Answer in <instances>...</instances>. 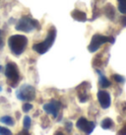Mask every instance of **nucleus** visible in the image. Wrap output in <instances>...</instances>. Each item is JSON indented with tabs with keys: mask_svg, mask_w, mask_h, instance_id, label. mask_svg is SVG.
I'll list each match as a JSON object with an SVG mask.
<instances>
[{
	"mask_svg": "<svg viewBox=\"0 0 126 135\" xmlns=\"http://www.w3.org/2000/svg\"><path fill=\"white\" fill-rule=\"evenodd\" d=\"M23 112L24 113H29L31 109H33V105H31V104H29V103H26V104H24L23 105Z\"/></svg>",
	"mask_w": 126,
	"mask_h": 135,
	"instance_id": "obj_17",
	"label": "nucleus"
},
{
	"mask_svg": "<svg viewBox=\"0 0 126 135\" xmlns=\"http://www.w3.org/2000/svg\"><path fill=\"white\" fill-rule=\"evenodd\" d=\"M16 135H31L30 132L28 131L27 129H24V130H22V131H20L19 133H17Z\"/></svg>",
	"mask_w": 126,
	"mask_h": 135,
	"instance_id": "obj_20",
	"label": "nucleus"
},
{
	"mask_svg": "<svg viewBox=\"0 0 126 135\" xmlns=\"http://www.w3.org/2000/svg\"><path fill=\"white\" fill-rule=\"evenodd\" d=\"M5 76L11 87H16L20 80V73L17 64L14 62H8L5 66Z\"/></svg>",
	"mask_w": 126,
	"mask_h": 135,
	"instance_id": "obj_3",
	"label": "nucleus"
},
{
	"mask_svg": "<svg viewBox=\"0 0 126 135\" xmlns=\"http://www.w3.org/2000/svg\"><path fill=\"white\" fill-rule=\"evenodd\" d=\"M98 101L100 103V107L103 109H106L110 107L111 104V99H110V95L108 92L104 90H100L98 92Z\"/></svg>",
	"mask_w": 126,
	"mask_h": 135,
	"instance_id": "obj_9",
	"label": "nucleus"
},
{
	"mask_svg": "<svg viewBox=\"0 0 126 135\" xmlns=\"http://www.w3.org/2000/svg\"><path fill=\"white\" fill-rule=\"evenodd\" d=\"M54 135H65V134H64L62 131H57L54 133Z\"/></svg>",
	"mask_w": 126,
	"mask_h": 135,
	"instance_id": "obj_23",
	"label": "nucleus"
},
{
	"mask_svg": "<svg viewBox=\"0 0 126 135\" xmlns=\"http://www.w3.org/2000/svg\"><path fill=\"white\" fill-rule=\"evenodd\" d=\"M55 37H56L55 28H54V27H51L50 30L48 31V34H47V36H46V38H45V41L33 45V49L35 51H37V53H40V54H45L48 49L51 47V45H53L54 40H55Z\"/></svg>",
	"mask_w": 126,
	"mask_h": 135,
	"instance_id": "obj_2",
	"label": "nucleus"
},
{
	"mask_svg": "<svg viewBox=\"0 0 126 135\" xmlns=\"http://www.w3.org/2000/svg\"><path fill=\"white\" fill-rule=\"evenodd\" d=\"M8 45L14 55H21L28 45V38L23 35H14L8 40Z\"/></svg>",
	"mask_w": 126,
	"mask_h": 135,
	"instance_id": "obj_1",
	"label": "nucleus"
},
{
	"mask_svg": "<svg viewBox=\"0 0 126 135\" xmlns=\"http://www.w3.org/2000/svg\"><path fill=\"white\" fill-rule=\"evenodd\" d=\"M113 79H114L116 82L118 83H122L123 81H124V78H123L122 76L120 75H117V74H115V75H113Z\"/></svg>",
	"mask_w": 126,
	"mask_h": 135,
	"instance_id": "obj_18",
	"label": "nucleus"
},
{
	"mask_svg": "<svg viewBox=\"0 0 126 135\" xmlns=\"http://www.w3.org/2000/svg\"><path fill=\"white\" fill-rule=\"evenodd\" d=\"M41 26H40V24H38L37 20L30 18L28 16H25V17H23L22 19H20L18 24L16 25V30L22 31V32H25V33H30L35 29H38Z\"/></svg>",
	"mask_w": 126,
	"mask_h": 135,
	"instance_id": "obj_4",
	"label": "nucleus"
},
{
	"mask_svg": "<svg viewBox=\"0 0 126 135\" xmlns=\"http://www.w3.org/2000/svg\"><path fill=\"white\" fill-rule=\"evenodd\" d=\"M16 96L21 101H33L36 98V90L31 85H23L16 92Z\"/></svg>",
	"mask_w": 126,
	"mask_h": 135,
	"instance_id": "obj_5",
	"label": "nucleus"
},
{
	"mask_svg": "<svg viewBox=\"0 0 126 135\" xmlns=\"http://www.w3.org/2000/svg\"><path fill=\"white\" fill-rule=\"evenodd\" d=\"M4 46V40H3V33L0 30V49H2Z\"/></svg>",
	"mask_w": 126,
	"mask_h": 135,
	"instance_id": "obj_19",
	"label": "nucleus"
},
{
	"mask_svg": "<svg viewBox=\"0 0 126 135\" xmlns=\"http://www.w3.org/2000/svg\"><path fill=\"white\" fill-rule=\"evenodd\" d=\"M118 9L122 14L126 13V0H118Z\"/></svg>",
	"mask_w": 126,
	"mask_h": 135,
	"instance_id": "obj_15",
	"label": "nucleus"
},
{
	"mask_svg": "<svg viewBox=\"0 0 126 135\" xmlns=\"http://www.w3.org/2000/svg\"><path fill=\"white\" fill-rule=\"evenodd\" d=\"M1 91H2V88H1V87H0V92H1Z\"/></svg>",
	"mask_w": 126,
	"mask_h": 135,
	"instance_id": "obj_25",
	"label": "nucleus"
},
{
	"mask_svg": "<svg viewBox=\"0 0 126 135\" xmlns=\"http://www.w3.org/2000/svg\"><path fill=\"white\" fill-rule=\"evenodd\" d=\"M0 122L6 124V125H8V126H14V124H15L14 119L12 118L11 116H9V115L2 116V117L0 118Z\"/></svg>",
	"mask_w": 126,
	"mask_h": 135,
	"instance_id": "obj_13",
	"label": "nucleus"
},
{
	"mask_svg": "<svg viewBox=\"0 0 126 135\" xmlns=\"http://www.w3.org/2000/svg\"><path fill=\"white\" fill-rule=\"evenodd\" d=\"M99 73V76H100V79H99V84L101 88H108L111 85V83L109 82V80L106 79V77L101 73L100 71H98Z\"/></svg>",
	"mask_w": 126,
	"mask_h": 135,
	"instance_id": "obj_11",
	"label": "nucleus"
},
{
	"mask_svg": "<svg viewBox=\"0 0 126 135\" xmlns=\"http://www.w3.org/2000/svg\"><path fill=\"white\" fill-rule=\"evenodd\" d=\"M31 125H32V119L29 115H26L24 117V120H23V127L29 130L31 128Z\"/></svg>",
	"mask_w": 126,
	"mask_h": 135,
	"instance_id": "obj_14",
	"label": "nucleus"
},
{
	"mask_svg": "<svg viewBox=\"0 0 126 135\" xmlns=\"http://www.w3.org/2000/svg\"><path fill=\"white\" fill-rule=\"evenodd\" d=\"M76 127L79 130L85 132L86 134H91L96 127V124L93 121H89L85 117H80L76 122Z\"/></svg>",
	"mask_w": 126,
	"mask_h": 135,
	"instance_id": "obj_7",
	"label": "nucleus"
},
{
	"mask_svg": "<svg viewBox=\"0 0 126 135\" xmlns=\"http://www.w3.org/2000/svg\"><path fill=\"white\" fill-rule=\"evenodd\" d=\"M100 126H101L103 129H105V130L110 129V128H112V126H113V120L111 119V118H109V117H106V118H104V119L101 121Z\"/></svg>",
	"mask_w": 126,
	"mask_h": 135,
	"instance_id": "obj_12",
	"label": "nucleus"
},
{
	"mask_svg": "<svg viewBox=\"0 0 126 135\" xmlns=\"http://www.w3.org/2000/svg\"><path fill=\"white\" fill-rule=\"evenodd\" d=\"M2 71V66H1V65H0V72Z\"/></svg>",
	"mask_w": 126,
	"mask_h": 135,
	"instance_id": "obj_24",
	"label": "nucleus"
},
{
	"mask_svg": "<svg viewBox=\"0 0 126 135\" xmlns=\"http://www.w3.org/2000/svg\"><path fill=\"white\" fill-rule=\"evenodd\" d=\"M71 16L74 18L76 21L79 22H85L87 20V16L84 12L80 11V10H74V11L71 13Z\"/></svg>",
	"mask_w": 126,
	"mask_h": 135,
	"instance_id": "obj_10",
	"label": "nucleus"
},
{
	"mask_svg": "<svg viewBox=\"0 0 126 135\" xmlns=\"http://www.w3.org/2000/svg\"><path fill=\"white\" fill-rule=\"evenodd\" d=\"M108 41H113V40L108 38V37L101 36V35H95L89 45V50L91 52H95L99 49L100 45H104V42H108Z\"/></svg>",
	"mask_w": 126,
	"mask_h": 135,
	"instance_id": "obj_6",
	"label": "nucleus"
},
{
	"mask_svg": "<svg viewBox=\"0 0 126 135\" xmlns=\"http://www.w3.org/2000/svg\"><path fill=\"white\" fill-rule=\"evenodd\" d=\"M117 135H126V125L117 133Z\"/></svg>",
	"mask_w": 126,
	"mask_h": 135,
	"instance_id": "obj_22",
	"label": "nucleus"
},
{
	"mask_svg": "<svg viewBox=\"0 0 126 135\" xmlns=\"http://www.w3.org/2000/svg\"><path fill=\"white\" fill-rule=\"evenodd\" d=\"M65 126H66V129L68 132H70L71 130H72V123H71V122H66Z\"/></svg>",
	"mask_w": 126,
	"mask_h": 135,
	"instance_id": "obj_21",
	"label": "nucleus"
},
{
	"mask_svg": "<svg viewBox=\"0 0 126 135\" xmlns=\"http://www.w3.org/2000/svg\"><path fill=\"white\" fill-rule=\"evenodd\" d=\"M0 135H13V133L8 128L0 126Z\"/></svg>",
	"mask_w": 126,
	"mask_h": 135,
	"instance_id": "obj_16",
	"label": "nucleus"
},
{
	"mask_svg": "<svg viewBox=\"0 0 126 135\" xmlns=\"http://www.w3.org/2000/svg\"><path fill=\"white\" fill-rule=\"evenodd\" d=\"M60 109H61V103L59 101H55V100L43 105V110L47 114H51L54 118L57 117Z\"/></svg>",
	"mask_w": 126,
	"mask_h": 135,
	"instance_id": "obj_8",
	"label": "nucleus"
}]
</instances>
